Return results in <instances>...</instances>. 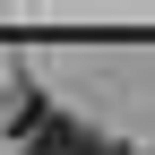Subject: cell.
<instances>
[{
	"label": "cell",
	"mask_w": 155,
	"mask_h": 155,
	"mask_svg": "<svg viewBox=\"0 0 155 155\" xmlns=\"http://www.w3.org/2000/svg\"><path fill=\"white\" fill-rule=\"evenodd\" d=\"M35 155H121V147H112L104 129H86V121H61V112H52V129L35 138Z\"/></svg>",
	"instance_id": "1"
}]
</instances>
